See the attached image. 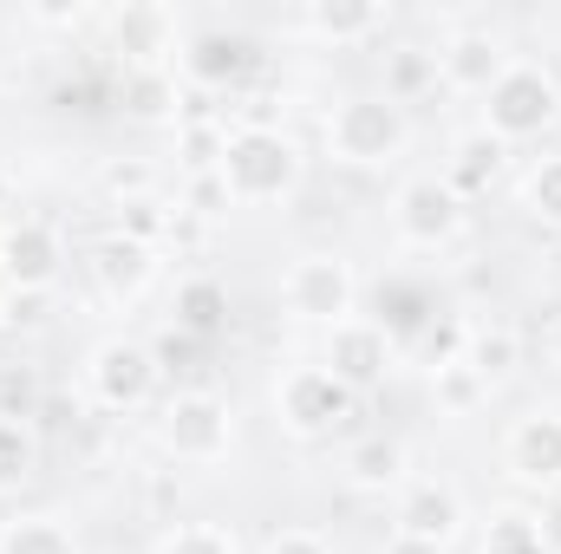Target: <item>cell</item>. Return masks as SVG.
<instances>
[{
    "instance_id": "6da1fadb",
    "label": "cell",
    "mask_w": 561,
    "mask_h": 554,
    "mask_svg": "<svg viewBox=\"0 0 561 554\" xmlns=\"http://www.w3.org/2000/svg\"><path fill=\"white\" fill-rule=\"evenodd\" d=\"M216 176H222L229 196H242V203H275V196L294 189V176H300V150L280 138V131L249 125V131L229 138L222 163H216Z\"/></svg>"
},
{
    "instance_id": "7a4b0ae2",
    "label": "cell",
    "mask_w": 561,
    "mask_h": 554,
    "mask_svg": "<svg viewBox=\"0 0 561 554\" xmlns=\"http://www.w3.org/2000/svg\"><path fill=\"white\" fill-rule=\"evenodd\" d=\"M561 118V85L549 66L536 59H516L503 66V79L490 85V138H542Z\"/></svg>"
},
{
    "instance_id": "3957f363",
    "label": "cell",
    "mask_w": 561,
    "mask_h": 554,
    "mask_svg": "<svg viewBox=\"0 0 561 554\" xmlns=\"http://www.w3.org/2000/svg\"><path fill=\"white\" fill-rule=\"evenodd\" d=\"M327 150L340 163H386L405 150V118L392 99H346L327 118Z\"/></svg>"
},
{
    "instance_id": "277c9868",
    "label": "cell",
    "mask_w": 561,
    "mask_h": 554,
    "mask_svg": "<svg viewBox=\"0 0 561 554\" xmlns=\"http://www.w3.org/2000/svg\"><path fill=\"white\" fill-rule=\"evenodd\" d=\"M229 437H236V417L216 392H183L170 412H163V443L183 457V463H216L229 457Z\"/></svg>"
},
{
    "instance_id": "5b68a950",
    "label": "cell",
    "mask_w": 561,
    "mask_h": 554,
    "mask_svg": "<svg viewBox=\"0 0 561 554\" xmlns=\"http://www.w3.org/2000/svg\"><path fill=\"white\" fill-rule=\"evenodd\" d=\"M287 313L320 320V326H346V313H353V275H346V262L300 255L287 268Z\"/></svg>"
},
{
    "instance_id": "8992f818",
    "label": "cell",
    "mask_w": 561,
    "mask_h": 554,
    "mask_svg": "<svg viewBox=\"0 0 561 554\" xmlns=\"http://www.w3.org/2000/svg\"><path fill=\"white\" fill-rule=\"evenodd\" d=\"M353 385H340L327 366H300V372H287L280 379V417L300 430V437H320V430H333L340 417H353Z\"/></svg>"
},
{
    "instance_id": "52a82bcc",
    "label": "cell",
    "mask_w": 561,
    "mask_h": 554,
    "mask_svg": "<svg viewBox=\"0 0 561 554\" xmlns=\"http://www.w3.org/2000/svg\"><path fill=\"white\" fill-rule=\"evenodd\" d=\"M150 385H157V359H150V346L138 339H105L99 353H92V392L105 399V405H144L150 399Z\"/></svg>"
},
{
    "instance_id": "ba28073f",
    "label": "cell",
    "mask_w": 561,
    "mask_h": 554,
    "mask_svg": "<svg viewBox=\"0 0 561 554\" xmlns=\"http://www.w3.org/2000/svg\"><path fill=\"white\" fill-rule=\"evenodd\" d=\"M399 235L405 242H419V249H437V242H450L457 235V222H463V209H457V196L437 183V176H412L405 189H399Z\"/></svg>"
},
{
    "instance_id": "9c48e42d",
    "label": "cell",
    "mask_w": 561,
    "mask_h": 554,
    "mask_svg": "<svg viewBox=\"0 0 561 554\" xmlns=\"http://www.w3.org/2000/svg\"><path fill=\"white\" fill-rule=\"evenodd\" d=\"M386 359H392V346H386V326L346 320V326H333V339H327V372H333L340 385H353V392L379 385V379H386Z\"/></svg>"
},
{
    "instance_id": "30bf717a",
    "label": "cell",
    "mask_w": 561,
    "mask_h": 554,
    "mask_svg": "<svg viewBox=\"0 0 561 554\" xmlns=\"http://www.w3.org/2000/svg\"><path fill=\"white\" fill-rule=\"evenodd\" d=\"M59 235L46 229V222H20V229H7V242H0V275L13 280L20 293H39V287H53L59 280Z\"/></svg>"
},
{
    "instance_id": "8fae6325",
    "label": "cell",
    "mask_w": 561,
    "mask_h": 554,
    "mask_svg": "<svg viewBox=\"0 0 561 554\" xmlns=\"http://www.w3.org/2000/svg\"><path fill=\"white\" fill-rule=\"evenodd\" d=\"M510 470L523 483H561V417L536 412L510 430Z\"/></svg>"
},
{
    "instance_id": "7c38bea8",
    "label": "cell",
    "mask_w": 561,
    "mask_h": 554,
    "mask_svg": "<svg viewBox=\"0 0 561 554\" xmlns=\"http://www.w3.org/2000/svg\"><path fill=\"white\" fill-rule=\"evenodd\" d=\"M150 268H157V255H150L144 242H131L125 229H118V235H105V242L92 249V280H99L112 300H131V293H144Z\"/></svg>"
},
{
    "instance_id": "4fadbf2b",
    "label": "cell",
    "mask_w": 561,
    "mask_h": 554,
    "mask_svg": "<svg viewBox=\"0 0 561 554\" xmlns=\"http://www.w3.org/2000/svg\"><path fill=\"white\" fill-rule=\"evenodd\" d=\"M437 72H444L450 85H463V92H490V85L503 79V46H496V33H457V39L437 53Z\"/></svg>"
},
{
    "instance_id": "5bb4252c",
    "label": "cell",
    "mask_w": 561,
    "mask_h": 554,
    "mask_svg": "<svg viewBox=\"0 0 561 554\" xmlns=\"http://www.w3.org/2000/svg\"><path fill=\"white\" fill-rule=\"evenodd\" d=\"M457 522H463V509H457V496L437 489V483H419V489L399 503V535L431 542V549H444V542L457 535Z\"/></svg>"
},
{
    "instance_id": "9a60e30c",
    "label": "cell",
    "mask_w": 561,
    "mask_h": 554,
    "mask_svg": "<svg viewBox=\"0 0 561 554\" xmlns=\"http://www.w3.org/2000/svg\"><path fill=\"white\" fill-rule=\"evenodd\" d=\"M112 39L138 66H163V53L176 39V20H170V7H125V13H112Z\"/></svg>"
},
{
    "instance_id": "2e32d148",
    "label": "cell",
    "mask_w": 561,
    "mask_h": 554,
    "mask_svg": "<svg viewBox=\"0 0 561 554\" xmlns=\"http://www.w3.org/2000/svg\"><path fill=\"white\" fill-rule=\"evenodd\" d=\"M496 170H503V138L470 131V138H457V150H450V176H444V189H450V196H477V189H490Z\"/></svg>"
},
{
    "instance_id": "e0dca14e",
    "label": "cell",
    "mask_w": 561,
    "mask_h": 554,
    "mask_svg": "<svg viewBox=\"0 0 561 554\" xmlns=\"http://www.w3.org/2000/svg\"><path fill=\"white\" fill-rule=\"evenodd\" d=\"M346 476H353L359 489H392V483L405 476V443H399V437H359V443L346 450Z\"/></svg>"
},
{
    "instance_id": "ac0fdd59",
    "label": "cell",
    "mask_w": 561,
    "mask_h": 554,
    "mask_svg": "<svg viewBox=\"0 0 561 554\" xmlns=\"http://www.w3.org/2000/svg\"><path fill=\"white\" fill-rule=\"evenodd\" d=\"M183 66H190L203 85H222V79H236V72L249 66V46H242L236 33H196L190 53H183Z\"/></svg>"
},
{
    "instance_id": "d6986e66",
    "label": "cell",
    "mask_w": 561,
    "mask_h": 554,
    "mask_svg": "<svg viewBox=\"0 0 561 554\" xmlns=\"http://www.w3.org/2000/svg\"><path fill=\"white\" fill-rule=\"evenodd\" d=\"M170 105H176V79L163 66H131L125 72V112L131 118H170Z\"/></svg>"
},
{
    "instance_id": "ffe728a7",
    "label": "cell",
    "mask_w": 561,
    "mask_h": 554,
    "mask_svg": "<svg viewBox=\"0 0 561 554\" xmlns=\"http://www.w3.org/2000/svg\"><path fill=\"white\" fill-rule=\"evenodd\" d=\"M483 554H542V529L529 509H496L483 529Z\"/></svg>"
},
{
    "instance_id": "44dd1931",
    "label": "cell",
    "mask_w": 561,
    "mask_h": 554,
    "mask_svg": "<svg viewBox=\"0 0 561 554\" xmlns=\"http://www.w3.org/2000/svg\"><path fill=\"white\" fill-rule=\"evenodd\" d=\"M516 353H523V346H516V333H510V326H496V333H477V339H470V359H463V366H470L483 385H503V379L516 372Z\"/></svg>"
},
{
    "instance_id": "7402d4cb",
    "label": "cell",
    "mask_w": 561,
    "mask_h": 554,
    "mask_svg": "<svg viewBox=\"0 0 561 554\" xmlns=\"http://www.w3.org/2000/svg\"><path fill=\"white\" fill-rule=\"evenodd\" d=\"M222 313H229V293H222L216 280H190V287L176 293V320H183L190 333H216Z\"/></svg>"
},
{
    "instance_id": "603a6c76",
    "label": "cell",
    "mask_w": 561,
    "mask_h": 554,
    "mask_svg": "<svg viewBox=\"0 0 561 554\" xmlns=\"http://www.w3.org/2000/svg\"><path fill=\"white\" fill-rule=\"evenodd\" d=\"M0 554H79V549H72V535H66L59 522L26 516V522H13V529L0 535Z\"/></svg>"
},
{
    "instance_id": "cb8c5ba5",
    "label": "cell",
    "mask_w": 561,
    "mask_h": 554,
    "mask_svg": "<svg viewBox=\"0 0 561 554\" xmlns=\"http://www.w3.org/2000/svg\"><path fill=\"white\" fill-rule=\"evenodd\" d=\"M33 476V430L20 417H0V496Z\"/></svg>"
},
{
    "instance_id": "d4e9b609",
    "label": "cell",
    "mask_w": 561,
    "mask_h": 554,
    "mask_svg": "<svg viewBox=\"0 0 561 554\" xmlns=\"http://www.w3.org/2000/svg\"><path fill=\"white\" fill-rule=\"evenodd\" d=\"M386 13L379 7H313L307 13V26L320 33V39H359V33H373Z\"/></svg>"
},
{
    "instance_id": "484cf974",
    "label": "cell",
    "mask_w": 561,
    "mask_h": 554,
    "mask_svg": "<svg viewBox=\"0 0 561 554\" xmlns=\"http://www.w3.org/2000/svg\"><path fill=\"white\" fill-rule=\"evenodd\" d=\"M431 79H437V53H399L392 72H386V99L405 105V99H419Z\"/></svg>"
},
{
    "instance_id": "4316f807",
    "label": "cell",
    "mask_w": 561,
    "mask_h": 554,
    "mask_svg": "<svg viewBox=\"0 0 561 554\" xmlns=\"http://www.w3.org/2000/svg\"><path fill=\"white\" fill-rule=\"evenodd\" d=\"M523 203H529V216L561 222V157H542V163L529 170V183H523Z\"/></svg>"
},
{
    "instance_id": "83f0119b",
    "label": "cell",
    "mask_w": 561,
    "mask_h": 554,
    "mask_svg": "<svg viewBox=\"0 0 561 554\" xmlns=\"http://www.w3.org/2000/svg\"><path fill=\"white\" fill-rule=\"evenodd\" d=\"M157 554H236V542H229L222 529H209V522H190V529L163 535V549Z\"/></svg>"
},
{
    "instance_id": "f1b7e54d",
    "label": "cell",
    "mask_w": 561,
    "mask_h": 554,
    "mask_svg": "<svg viewBox=\"0 0 561 554\" xmlns=\"http://www.w3.org/2000/svg\"><path fill=\"white\" fill-rule=\"evenodd\" d=\"M437 392H444V405H450V412H463V405H477V399H483L490 385H483V379H477V372H470L463 359H450V366L437 372Z\"/></svg>"
},
{
    "instance_id": "f546056e",
    "label": "cell",
    "mask_w": 561,
    "mask_h": 554,
    "mask_svg": "<svg viewBox=\"0 0 561 554\" xmlns=\"http://www.w3.org/2000/svg\"><path fill=\"white\" fill-rule=\"evenodd\" d=\"M163 222H170V216H163V203H157V196H138V203H125V235H131V242H144V249L163 235Z\"/></svg>"
},
{
    "instance_id": "4dcf8cb0",
    "label": "cell",
    "mask_w": 561,
    "mask_h": 554,
    "mask_svg": "<svg viewBox=\"0 0 561 554\" xmlns=\"http://www.w3.org/2000/svg\"><path fill=\"white\" fill-rule=\"evenodd\" d=\"M183 150H190V163H196V170H209V163H222L229 131H216V125H190V131H183Z\"/></svg>"
},
{
    "instance_id": "1f68e13d",
    "label": "cell",
    "mask_w": 561,
    "mask_h": 554,
    "mask_svg": "<svg viewBox=\"0 0 561 554\" xmlns=\"http://www.w3.org/2000/svg\"><path fill=\"white\" fill-rule=\"evenodd\" d=\"M229 203H236V196H229L222 176H203V183H196V209H203V216H222Z\"/></svg>"
},
{
    "instance_id": "d6a6232c",
    "label": "cell",
    "mask_w": 561,
    "mask_h": 554,
    "mask_svg": "<svg viewBox=\"0 0 561 554\" xmlns=\"http://www.w3.org/2000/svg\"><path fill=\"white\" fill-rule=\"evenodd\" d=\"M268 554H333L320 535H307V529H287V535H275L268 542Z\"/></svg>"
},
{
    "instance_id": "836d02e7",
    "label": "cell",
    "mask_w": 561,
    "mask_h": 554,
    "mask_svg": "<svg viewBox=\"0 0 561 554\" xmlns=\"http://www.w3.org/2000/svg\"><path fill=\"white\" fill-rule=\"evenodd\" d=\"M105 183H112V189H118V196H125V203H138V196H144V183H150V176H144L138 163H118V170H112V176H105Z\"/></svg>"
},
{
    "instance_id": "e575fe53",
    "label": "cell",
    "mask_w": 561,
    "mask_h": 554,
    "mask_svg": "<svg viewBox=\"0 0 561 554\" xmlns=\"http://www.w3.org/2000/svg\"><path fill=\"white\" fill-rule=\"evenodd\" d=\"M536 529H542V554H561V503H549L536 516Z\"/></svg>"
},
{
    "instance_id": "d590c367",
    "label": "cell",
    "mask_w": 561,
    "mask_h": 554,
    "mask_svg": "<svg viewBox=\"0 0 561 554\" xmlns=\"http://www.w3.org/2000/svg\"><path fill=\"white\" fill-rule=\"evenodd\" d=\"M386 554H444V549H431V542H412V535H392V542H386Z\"/></svg>"
},
{
    "instance_id": "8d00e7d4",
    "label": "cell",
    "mask_w": 561,
    "mask_h": 554,
    "mask_svg": "<svg viewBox=\"0 0 561 554\" xmlns=\"http://www.w3.org/2000/svg\"><path fill=\"white\" fill-rule=\"evenodd\" d=\"M556 366H561V326H556Z\"/></svg>"
},
{
    "instance_id": "74e56055",
    "label": "cell",
    "mask_w": 561,
    "mask_h": 554,
    "mask_svg": "<svg viewBox=\"0 0 561 554\" xmlns=\"http://www.w3.org/2000/svg\"><path fill=\"white\" fill-rule=\"evenodd\" d=\"M0 242H7V235H0Z\"/></svg>"
}]
</instances>
